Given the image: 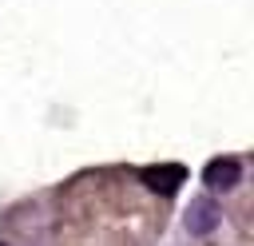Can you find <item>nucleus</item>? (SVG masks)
<instances>
[{
	"label": "nucleus",
	"instance_id": "f257e3e1",
	"mask_svg": "<svg viewBox=\"0 0 254 246\" xmlns=\"http://www.w3.org/2000/svg\"><path fill=\"white\" fill-rule=\"evenodd\" d=\"M238 179H242L238 159H210V163L202 167V183H206L210 190H230Z\"/></svg>",
	"mask_w": 254,
	"mask_h": 246
},
{
	"label": "nucleus",
	"instance_id": "f03ea898",
	"mask_svg": "<svg viewBox=\"0 0 254 246\" xmlns=\"http://www.w3.org/2000/svg\"><path fill=\"white\" fill-rule=\"evenodd\" d=\"M187 226H190V234H210V230L218 226V206H214L210 198L190 202V210H187Z\"/></svg>",
	"mask_w": 254,
	"mask_h": 246
},
{
	"label": "nucleus",
	"instance_id": "7ed1b4c3",
	"mask_svg": "<svg viewBox=\"0 0 254 246\" xmlns=\"http://www.w3.org/2000/svg\"><path fill=\"white\" fill-rule=\"evenodd\" d=\"M143 183H147L151 190L171 194L175 186H183V167H147V171H143Z\"/></svg>",
	"mask_w": 254,
	"mask_h": 246
}]
</instances>
